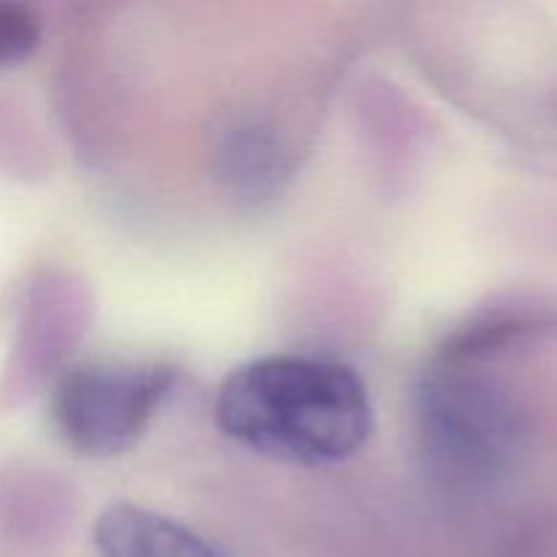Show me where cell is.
<instances>
[{"instance_id": "cell-1", "label": "cell", "mask_w": 557, "mask_h": 557, "mask_svg": "<svg viewBox=\"0 0 557 557\" xmlns=\"http://www.w3.org/2000/svg\"><path fill=\"white\" fill-rule=\"evenodd\" d=\"M215 422L270 460L315 468L348 460L368 444L373 406L364 381L346 364L272 354L223 379Z\"/></svg>"}, {"instance_id": "cell-4", "label": "cell", "mask_w": 557, "mask_h": 557, "mask_svg": "<svg viewBox=\"0 0 557 557\" xmlns=\"http://www.w3.org/2000/svg\"><path fill=\"white\" fill-rule=\"evenodd\" d=\"M92 542L101 557H226L194 528L136 504L107 506L92 525Z\"/></svg>"}, {"instance_id": "cell-5", "label": "cell", "mask_w": 557, "mask_h": 557, "mask_svg": "<svg viewBox=\"0 0 557 557\" xmlns=\"http://www.w3.org/2000/svg\"><path fill=\"white\" fill-rule=\"evenodd\" d=\"M41 38L38 16L27 5L0 0V71L30 58Z\"/></svg>"}, {"instance_id": "cell-3", "label": "cell", "mask_w": 557, "mask_h": 557, "mask_svg": "<svg viewBox=\"0 0 557 557\" xmlns=\"http://www.w3.org/2000/svg\"><path fill=\"white\" fill-rule=\"evenodd\" d=\"M487 403L476 386L449 368H433L417 392V430L422 455L435 473L476 471L487 457Z\"/></svg>"}, {"instance_id": "cell-2", "label": "cell", "mask_w": 557, "mask_h": 557, "mask_svg": "<svg viewBox=\"0 0 557 557\" xmlns=\"http://www.w3.org/2000/svg\"><path fill=\"white\" fill-rule=\"evenodd\" d=\"M177 379L163 362L82 364L54 386V428L76 455L117 457L145 435Z\"/></svg>"}]
</instances>
